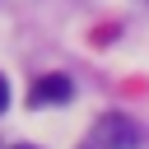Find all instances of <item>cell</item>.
I'll return each mask as SVG.
<instances>
[{
	"instance_id": "cell-4",
	"label": "cell",
	"mask_w": 149,
	"mask_h": 149,
	"mask_svg": "<svg viewBox=\"0 0 149 149\" xmlns=\"http://www.w3.org/2000/svg\"><path fill=\"white\" fill-rule=\"evenodd\" d=\"M14 149H33V144H14Z\"/></svg>"
},
{
	"instance_id": "cell-2",
	"label": "cell",
	"mask_w": 149,
	"mask_h": 149,
	"mask_svg": "<svg viewBox=\"0 0 149 149\" xmlns=\"http://www.w3.org/2000/svg\"><path fill=\"white\" fill-rule=\"evenodd\" d=\"M70 93H74V88H70L65 74H42V79H33V93H28V98H33V107H37V102H65Z\"/></svg>"
},
{
	"instance_id": "cell-1",
	"label": "cell",
	"mask_w": 149,
	"mask_h": 149,
	"mask_svg": "<svg viewBox=\"0 0 149 149\" xmlns=\"http://www.w3.org/2000/svg\"><path fill=\"white\" fill-rule=\"evenodd\" d=\"M135 144H140V126L121 112H107L93 126V149H135Z\"/></svg>"
},
{
	"instance_id": "cell-3",
	"label": "cell",
	"mask_w": 149,
	"mask_h": 149,
	"mask_svg": "<svg viewBox=\"0 0 149 149\" xmlns=\"http://www.w3.org/2000/svg\"><path fill=\"white\" fill-rule=\"evenodd\" d=\"M9 107V84H5V74H0V112Z\"/></svg>"
}]
</instances>
